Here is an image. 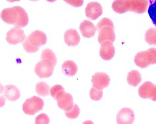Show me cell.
Instances as JSON below:
<instances>
[{
  "label": "cell",
  "instance_id": "obj_1",
  "mask_svg": "<svg viewBox=\"0 0 156 124\" xmlns=\"http://www.w3.org/2000/svg\"><path fill=\"white\" fill-rule=\"evenodd\" d=\"M2 19L7 24H13L15 26L23 28L28 23V16L23 7L15 6L6 8L2 11Z\"/></svg>",
  "mask_w": 156,
  "mask_h": 124
},
{
  "label": "cell",
  "instance_id": "obj_2",
  "mask_svg": "<svg viewBox=\"0 0 156 124\" xmlns=\"http://www.w3.org/2000/svg\"><path fill=\"white\" fill-rule=\"evenodd\" d=\"M97 28L99 31L98 42L100 44L105 41L114 42L115 40V34L114 32L113 22L108 18L102 19L97 24Z\"/></svg>",
  "mask_w": 156,
  "mask_h": 124
},
{
  "label": "cell",
  "instance_id": "obj_3",
  "mask_svg": "<svg viewBox=\"0 0 156 124\" xmlns=\"http://www.w3.org/2000/svg\"><path fill=\"white\" fill-rule=\"evenodd\" d=\"M134 63L141 68L156 64V49L150 48L147 51L138 53L134 57Z\"/></svg>",
  "mask_w": 156,
  "mask_h": 124
},
{
  "label": "cell",
  "instance_id": "obj_4",
  "mask_svg": "<svg viewBox=\"0 0 156 124\" xmlns=\"http://www.w3.org/2000/svg\"><path fill=\"white\" fill-rule=\"evenodd\" d=\"M44 101L38 97H32L24 102L23 110L28 115H34L43 109Z\"/></svg>",
  "mask_w": 156,
  "mask_h": 124
},
{
  "label": "cell",
  "instance_id": "obj_5",
  "mask_svg": "<svg viewBox=\"0 0 156 124\" xmlns=\"http://www.w3.org/2000/svg\"><path fill=\"white\" fill-rule=\"evenodd\" d=\"M54 67V64L51 61L42 59V60L36 64L34 71L36 75L40 78H50L53 73Z\"/></svg>",
  "mask_w": 156,
  "mask_h": 124
},
{
  "label": "cell",
  "instance_id": "obj_6",
  "mask_svg": "<svg viewBox=\"0 0 156 124\" xmlns=\"http://www.w3.org/2000/svg\"><path fill=\"white\" fill-rule=\"evenodd\" d=\"M139 96L156 101V85L151 81H146L138 89Z\"/></svg>",
  "mask_w": 156,
  "mask_h": 124
},
{
  "label": "cell",
  "instance_id": "obj_7",
  "mask_svg": "<svg viewBox=\"0 0 156 124\" xmlns=\"http://www.w3.org/2000/svg\"><path fill=\"white\" fill-rule=\"evenodd\" d=\"M25 38L24 31L19 27L15 26L7 32L6 40L9 44L16 45L23 42Z\"/></svg>",
  "mask_w": 156,
  "mask_h": 124
},
{
  "label": "cell",
  "instance_id": "obj_8",
  "mask_svg": "<svg viewBox=\"0 0 156 124\" xmlns=\"http://www.w3.org/2000/svg\"><path fill=\"white\" fill-rule=\"evenodd\" d=\"M129 11L138 14L145 13L149 6V0H127Z\"/></svg>",
  "mask_w": 156,
  "mask_h": 124
},
{
  "label": "cell",
  "instance_id": "obj_9",
  "mask_svg": "<svg viewBox=\"0 0 156 124\" xmlns=\"http://www.w3.org/2000/svg\"><path fill=\"white\" fill-rule=\"evenodd\" d=\"M85 13L87 17L94 20L102 15L103 9H102L101 4L98 2H90L86 7Z\"/></svg>",
  "mask_w": 156,
  "mask_h": 124
},
{
  "label": "cell",
  "instance_id": "obj_10",
  "mask_svg": "<svg viewBox=\"0 0 156 124\" xmlns=\"http://www.w3.org/2000/svg\"><path fill=\"white\" fill-rule=\"evenodd\" d=\"M92 85L98 89H103L108 87L110 83V78L108 74L103 72L96 73L92 76Z\"/></svg>",
  "mask_w": 156,
  "mask_h": 124
},
{
  "label": "cell",
  "instance_id": "obj_11",
  "mask_svg": "<svg viewBox=\"0 0 156 124\" xmlns=\"http://www.w3.org/2000/svg\"><path fill=\"white\" fill-rule=\"evenodd\" d=\"M134 113L129 108H122L117 115V122L120 124H130L134 121Z\"/></svg>",
  "mask_w": 156,
  "mask_h": 124
},
{
  "label": "cell",
  "instance_id": "obj_12",
  "mask_svg": "<svg viewBox=\"0 0 156 124\" xmlns=\"http://www.w3.org/2000/svg\"><path fill=\"white\" fill-rule=\"evenodd\" d=\"M115 53V49L113 42L105 41L101 44L100 55L101 59L105 60H109L114 57Z\"/></svg>",
  "mask_w": 156,
  "mask_h": 124
},
{
  "label": "cell",
  "instance_id": "obj_13",
  "mask_svg": "<svg viewBox=\"0 0 156 124\" xmlns=\"http://www.w3.org/2000/svg\"><path fill=\"white\" fill-rule=\"evenodd\" d=\"M57 105L61 109L65 111H68L73 108L74 106L73 98L71 94L64 92L57 98Z\"/></svg>",
  "mask_w": 156,
  "mask_h": 124
},
{
  "label": "cell",
  "instance_id": "obj_14",
  "mask_svg": "<svg viewBox=\"0 0 156 124\" xmlns=\"http://www.w3.org/2000/svg\"><path fill=\"white\" fill-rule=\"evenodd\" d=\"M79 28L82 35L87 38H90L95 35L97 30L94 24L88 20H84L82 22Z\"/></svg>",
  "mask_w": 156,
  "mask_h": 124
},
{
  "label": "cell",
  "instance_id": "obj_15",
  "mask_svg": "<svg viewBox=\"0 0 156 124\" xmlns=\"http://www.w3.org/2000/svg\"><path fill=\"white\" fill-rule=\"evenodd\" d=\"M65 42L69 46H76L80 41V36L76 30L69 29L65 33Z\"/></svg>",
  "mask_w": 156,
  "mask_h": 124
},
{
  "label": "cell",
  "instance_id": "obj_16",
  "mask_svg": "<svg viewBox=\"0 0 156 124\" xmlns=\"http://www.w3.org/2000/svg\"><path fill=\"white\" fill-rule=\"evenodd\" d=\"M29 40L31 41L32 43L36 45V46H41L46 43L47 37L46 34L42 31L36 30L32 32L28 36Z\"/></svg>",
  "mask_w": 156,
  "mask_h": 124
},
{
  "label": "cell",
  "instance_id": "obj_17",
  "mask_svg": "<svg viewBox=\"0 0 156 124\" xmlns=\"http://www.w3.org/2000/svg\"><path fill=\"white\" fill-rule=\"evenodd\" d=\"M5 97L11 101H15L20 97L19 90L13 85H7L5 87Z\"/></svg>",
  "mask_w": 156,
  "mask_h": 124
},
{
  "label": "cell",
  "instance_id": "obj_18",
  "mask_svg": "<svg viewBox=\"0 0 156 124\" xmlns=\"http://www.w3.org/2000/svg\"><path fill=\"white\" fill-rule=\"evenodd\" d=\"M62 72L68 76H75L77 72L78 68L76 63L72 60H67L62 65Z\"/></svg>",
  "mask_w": 156,
  "mask_h": 124
},
{
  "label": "cell",
  "instance_id": "obj_19",
  "mask_svg": "<svg viewBox=\"0 0 156 124\" xmlns=\"http://www.w3.org/2000/svg\"><path fill=\"white\" fill-rule=\"evenodd\" d=\"M112 9L117 13H125L129 11L127 0H114L112 3Z\"/></svg>",
  "mask_w": 156,
  "mask_h": 124
},
{
  "label": "cell",
  "instance_id": "obj_20",
  "mask_svg": "<svg viewBox=\"0 0 156 124\" xmlns=\"http://www.w3.org/2000/svg\"><path fill=\"white\" fill-rule=\"evenodd\" d=\"M142 81L141 74L137 70H132L127 76V82L128 84L133 87L138 86Z\"/></svg>",
  "mask_w": 156,
  "mask_h": 124
},
{
  "label": "cell",
  "instance_id": "obj_21",
  "mask_svg": "<svg viewBox=\"0 0 156 124\" xmlns=\"http://www.w3.org/2000/svg\"><path fill=\"white\" fill-rule=\"evenodd\" d=\"M50 88L46 82H39L36 85V91L40 96L46 97L48 96L50 93Z\"/></svg>",
  "mask_w": 156,
  "mask_h": 124
},
{
  "label": "cell",
  "instance_id": "obj_22",
  "mask_svg": "<svg viewBox=\"0 0 156 124\" xmlns=\"http://www.w3.org/2000/svg\"><path fill=\"white\" fill-rule=\"evenodd\" d=\"M41 59L42 60L46 59L51 61L54 66L57 64V58L55 53L50 49H44L42 52V55H41Z\"/></svg>",
  "mask_w": 156,
  "mask_h": 124
},
{
  "label": "cell",
  "instance_id": "obj_23",
  "mask_svg": "<svg viewBox=\"0 0 156 124\" xmlns=\"http://www.w3.org/2000/svg\"><path fill=\"white\" fill-rule=\"evenodd\" d=\"M145 40L150 45H156L155 28H151L147 30L145 34Z\"/></svg>",
  "mask_w": 156,
  "mask_h": 124
},
{
  "label": "cell",
  "instance_id": "obj_24",
  "mask_svg": "<svg viewBox=\"0 0 156 124\" xmlns=\"http://www.w3.org/2000/svg\"><path fill=\"white\" fill-rule=\"evenodd\" d=\"M148 15L154 26L156 27V0H149Z\"/></svg>",
  "mask_w": 156,
  "mask_h": 124
},
{
  "label": "cell",
  "instance_id": "obj_25",
  "mask_svg": "<svg viewBox=\"0 0 156 124\" xmlns=\"http://www.w3.org/2000/svg\"><path fill=\"white\" fill-rule=\"evenodd\" d=\"M23 48L27 53H35L39 50V47L36 46V45H34L33 43H31V41L29 40V38H27L26 40L24 41V42L23 44Z\"/></svg>",
  "mask_w": 156,
  "mask_h": 124
},
{
  "label": "cell",
  "instance_id": "obj_26",
  "mask_svg": "<svg viewBox=\"0 0 156 124\" xmlns=\"http://www.w3.org/2000/svg\"><path fill=\"white\" fill-rule=\"evenodd\" d=\"M65 92V89L61 85H54L50 89V94L51 97L57 100V98H58L61 94Z\"/></svg>",
  "mask_w": 156,
  "mask_h": 124
},
{
  "label": "cell",
  "instance_id": "obj_27",
  "mask_svg": "<svg viewBox=\"0 0 156 124\" xmlns=\"http://www.w3.org/2000/svg\"><path fill=\"white\" fill-rule=\"evenodd\" d=\"M80 112L79 107L77 105H74L73 108L68 111H65V115L70 119H75L79 116Z\"/></svg>",
  "mask_w": 156,
  "mask_h": 124
},
{
  "label": "cell",
  "instance_id": "obj_28",
  "mask_svg": "<svg viewBox=\"0 0 156 124\" xmlns=\"http://www.w3.org/2000/svg\"><path fill=\"white\" fill-rule=\"evenodd\" d=\"M103 96V91L102 89H98L96 88H93L90 89V97L94 101H100Z\"/></svg>",
  "mask_w": 156,
  "mask_h": 124
},
{
  "label": "cell",
  "instance_id": "obj_29",
  "mask_svg": "<svg viewBox=\"0 0 156 124\" xmlns=\"http://www.w3.org/2000/svg\"><path fill=\"white\" fill-rule=\"evenodd\" d=\"M49 123H50V118L45 114H41L38 115L35 119V123L36 124H48Z\"/></svg>",
  "mask_w": 156,
  "mask_h": 124
},
{
  "label": "cell",
  "instance_id": "obj_30",
  "mask_svg": "<svg viewBox=\"0 0 156 124\" xmlns=\"http://www.w3.org/2000/svg\"><path fill=\"white\" fill-rule=\"evenodd\" d=\"M64 2L75 7H81L84 3V0H64Z\"/></svg>",
  "mask_w": 156,
  "mask_h": 124
},
{
  "label": "cell",
  "instance_id": "obj_31",
  "mask_svg": "<svg viewBox=\"0 0 156 124\" xmlns=\"http://www.w3.org/2000/svg\"><path fill=\"white\" fill-rule=\"evenodd\" d=\"M7 1L9 2H19L20 0H7Z\"/></svg>",
  "mask_w": 156,
  "mask_h": 124
},
{
  "label": "cell",
  "instance_id": "obj_32",
  "mask_svg": "<svg viewBox=\"0 0 156 124\" xmlns=\"http://www.w3.org/2000/svg\"><path fill=\"white\" fill-rule=\"evenodd\" d=\"M47 1L49 2H54L56 1V0H47Z\"/></svg>",
  "mask_w": 156,
  "mask_h": 124
},
{
  "label": "cell",
  "instance_id": "obj_33",
  "mask_svg": "<svg viewBox=\"0 0 156 124\" xmlns=\"http://www.w3.org/2000/svg\"><path fill=\"white\" fill-rule=\"evenodd\" d=\"M30 1H32V2H34V1H38V0H30Z\"/></svg>",
  "mask_w": 156,
  "mask_h": 124
}]
</instances>
